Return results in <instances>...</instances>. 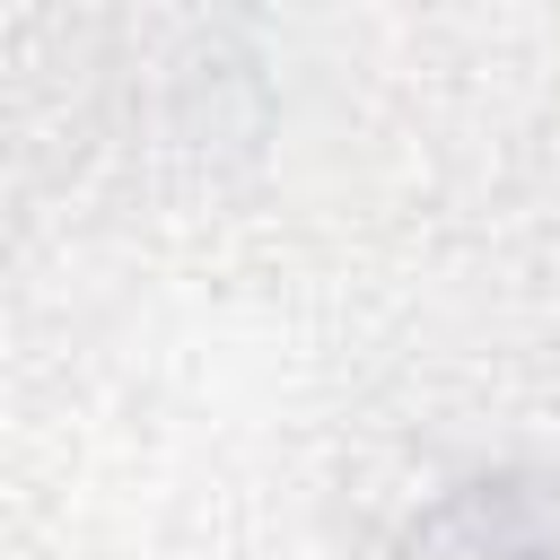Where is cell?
Here are the masks:
<instances>
[]
</instances>
